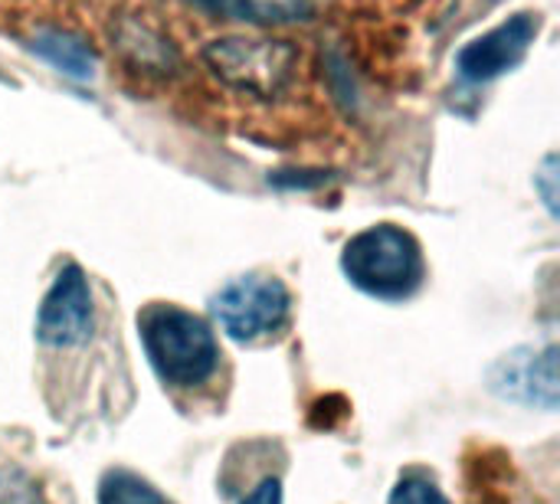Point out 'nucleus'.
Masks as SVG:
<instances>
[{
	"instance_id": "ddd939ff",
	"label": "nucleus",
	"mask_w": 560,
	"mask_h": 504,
	"mask_svg": "<svg viewBox=\"0 0 560 504\" xmlns=\"http://www.w3.org/2000/svg\"><path fill=\"white\" fill-rule=\"evenodd\" d=\"M243 504H282V485H279V479H266L259 489H253V495Z\"/></svg>"
},
{
	"instance_id": "20e7f679",
	"label": "nucleus",
	"mask_w": 560,
	"mask_h": 504,
	"mask_svg": "<svg viewBox=\"0 0 560 504\" xmlns=\"http://www.w3.org/2000/svg\"><path fill=\"white\" fill-rule=\"evenodd\" d=\"M213 318L236 341H256L279 331L289 318V292L279 279L243 276L220 289L213 298Z\"/></svg>"
},
{
	"instance_id": "9b49d317",
	"label": "nucleus",
	"mask_w": 560,
	"mask_h": 504,
	"mask_svg": "<svg viewBox=\"0 0 560 504\" xmlns=\"http://www.w3.org/2000/svg\"><path fill=\"white\" fill-rule=\"evenodd\" d=\"M390 504H450L443 499V492L430 482H420V479H410V482H400L390 495Z\"/></svg>"
},
{
	"instance_id": "f03ea898",
	"label": "nucleus",
	"mask_w": 560,
	"mask_h": 504,
	"mask_svg": "<svg viewBox=\"0 0 560 504\" xmlns=\"http://www.w3.org/2000/svg\"><path fill=\"white\" fill-rule=\"evenodd\" d=\"M341 269L374 298H407L423 279V256L410 233L397 226H371L345 246Z\"/></svg>"
},
{
	"instance_id": "39448f33",
	"label": "nucleus",
	"mask_w": 560,
	"mask_h": 504,
	"mask_svg": "<svg viewBox=\"0 0 560 504\" xmlns=\"http://www.w3.org/2000/svg\"><path fill=\"white\" fill-rule=\"evenodd\" d=\"M92 335V295L79 266H66L46 292L36 318V338L52 348H72Z\"/></svg>"
},
{
	"instance_id": "f8f14e48",
	"label": "nucleus",
	"mask_w": 560,
	"mask_h": 504,
	"mask_svg": "<svg viewBox=\"0 0 560 504\" xmlns=\"http://www.w3.org/2000/svg\"><path fill=\"white\" fill-rule=\"evenodd\" d=\"M555 157H548L545 161V171L538 174V187H541V194H545V203L551 207V213L558 210V190H555Z\"/></svg>"
},
{
	"instance_id": "f257e3e1",
	"label": "nucleus",
	"mask_w": 560,
	"mask_h": 504,
	"mask_svg": "<svg viewBox=\"0 0 560 504\" xmlns=\"http://www.w3.org/2000/svg\"><path fill=\"white\" fill-rule=\"evenodd\" d=\"M141 341L151 367L164 384L197 387L217 371V338L190 312L180 308H151L141 318Z\"/></svg>"
},
{
	"instance_id": "1a4fd4ad",
	"label": "nucleus",
	"mask_w": 560,
	"mask_h": 504,
	"mask_svg": "<svg viewBox=\"0 0 560 504\" xmlns=\"http://www.w3.org/2000/svg\"><path fill=\"white\" fill-rule=\"evenodd\" d=\"M98 504H171L135 472H108L98 485Z\"/></svg>"
},
{
	"instance_id": "6e6552de",
	"label": "nucleus",
	"mask_w": 560,
	"mask_h": 504,
	"mask_svg": "<svg viewBox=\"0 0 560 504\" xmlns=\"http://www.w3.org/2000/svg\"><path fill=\"white\" fill-rule=\"evenodd\" d=\"M33 49L43 56V59H49L56 69H62L66 75H75V79H85V75H92V66H95V56H92V49L82 43V39H75V36H69V33H39L36 39H33Z\"/></svg>"
},
{
	"instance_id": "9d476101",
	"label": "nucleus",
	"mask_w": 560,
	"mask_h": 504,
	"mask_svg": "<svg viewBox=\"0 0 560 504\" xmlns=\"http://www.w3.org/2000/svg\"><path fill=\"white\" fill-rule=\"evenodd\" d=\"M0 504H43V495L23 472H0Z\"/></svg>"
},
{
	"instance_id": "0eeeda50",
	"label": "nucleus",
	"mask_w": 560,
	"mask_h": 504,
	"mask_svg": "<svg viewBox=\"0 0 560 504\" xmlns=\"http://www.w3.org/2000/svg\"><path fill=\"white\" fill-rule=\"evenodd\" d=\"M492 390L505 400L528 403V407H558V348H522L505 354L492 374Z\"/></svg>"
},
{
	"instance_id": "7ed1b4c3",
	"label": "nucleus",
	"mask_w": 560,
	"mask_h": 504,
	"mask_svg": "<svg viewBox=\"0 0 560 504\" xmlns=\"http://www.w3.org/2000/svg\"><path fill=\"white\" fill-rule=\"evenodd\" d=\"M203 59L226 85L259 98H272L289 85L299 52L282 39L226 36V39H213L203 49Z\"/></svg>"
},
{
	"instance_id": "423d86ee",
	"label": "nucleus",
	"mask_w": 560,
	"mask_h": 504,
	"mask_svg": "<svg viewBox=\"0 0 560 504\" xmlns=\"http://www.w3.org/2000/svg\"><path fill=\"white\" fill-rule=\"evenodd\" d=\"M538 33V20L532 13H515L505 23H499L495 30L482 33L479 39H472L469 46H463L456 66L463 72V79L469 82H489L505 75L509 69H515L528 46L535 43Z\"/></svg>"
}]
</instances>
